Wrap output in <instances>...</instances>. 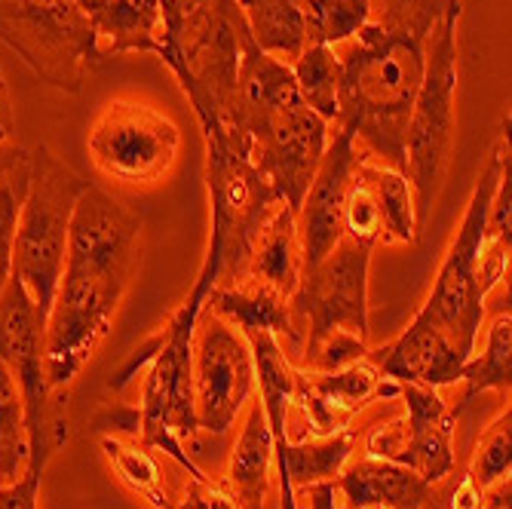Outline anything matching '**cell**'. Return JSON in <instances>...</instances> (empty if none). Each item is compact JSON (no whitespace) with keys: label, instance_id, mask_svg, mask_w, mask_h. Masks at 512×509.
Segmentation results:
<instances>
[{"label":"cell","instance_id":"cell-5","mask_svg":"<svg viewBox=\"0 0 512 509\" xmlns=\"http://www.w3.org/2000/svg\"><path fill=\"white\" fill-rule=\"evenodd\" d=\"M92 181L62 163L50 148L31 151V175H28V194L16 224V243H13V273L31 295L40 319L53 307L65 252L71 218Z\"/></svg>","mask_w":512,"mask_h":509},{"label":"cell","instance_id":"cell-31","mask_svg":"<svg viewBox=\"0 0 512 509\" xmlns=\"http://www.w3.org/2000/svg\"><path fill=\"white\" fill-rule=\"evenodd\" d=\"M28 464V427L25 402L16 378L0 359V485L22 476Z\"/></svg>","mask_w":512,"mask_h":509},{"label":"cell","instance_id":"cell-13","mask_svg":"<svg viewBox=\"0 0 512 509\" xmlns=\"http://www.w3.org/2000/svg\"><path fill=\"white\" fill-rule=\"evenodd\" d=\"M255 390V359L246 335L203 307L194 329V411L197 427L224 436Z\"/></svg>","mask_w":512,"mask_h":509},{"label":"cell","instance_id":"cell-8","mask_svg":"<svg viewBox=\"0 0 512 509\" xmlns=\"http://www.w3.org/2000/svg\"><path fill=\"white\" fill-rule=\"evenodd\" d=\"M206 181L212 227L200 280L209 286L243 280L261 227L283 200L246 157L230 154L212 142H206Z\"/></svg>","mask_w":512,"mask_h":509},{"label":"cell","instance_id":"cell-15","mask_svg":"<svg viewBox=\"0 0 512 509\" xmlns=\"http://www.w3.org/2000/svg\"><path fill=\"white\" fill-rule=\"evenodd\" d=\"M359 154L362 148L347 129H338L332 142L325 145L316 178L295 215L304 267L319 264L344 237V200Z\"/></svg>","mask_w":512,"mask_h":509},{"label":"cell","instance_id":"cell-29","mask_svg":"<svg viewBox=\"0 0 512 509\" xmlns=\"http://www.w3.org/2000/svg\"><path fill=\"white\" fill-rule=\"evenodd\" d=\"M460 381H467V399L482 390H509L512 384V316L509 307L500 310L488 329L485 353L470 356L463 365Z\"/></svg>","mask_w":512,"mask_h":509},{"label":"cell","instance_id":"cell-41","mask_svg":"<svg viewBox=\"0 0 512 509\" xmlns=\"http://www.w3.org/2000/svg\"><path fill=\"white\" fill-rule=\"evenodd\" d=\"M485 509H512V482L500 479L485 491Z\"/></svg>","mask_w":512,"mask_h":509},{"label":"cell","instance_id":"cell-27","mask_svg":"<svg viewBox=\"0 0 512 509\" xmlns=\"http://www.w3.org/2000/svg\"><path fill=\"white\" fill-rule=\"evenodd\" d=\"M368 181L378 200L381 212V243H405L411 246L417 240V209H414V191L405 178V172H396L375 157H368Z\"/></svg>","mask_w":512,"mask_h":509},{"label":"cell","instance_id":"cell-18","mask_svg":"<svg viewBox=\"0 0 512 509\" xmlns=\"http://www.w3.org/2000/svg\"><path fill=\"white\" fill-rule=\"evenodd\" d=\"M89 16L99 40H108L105 59L123 53H154L163 50V19L160 0H77Z\"/></svg>","mask_w":512,"mask_h":509},{"label":"cell","instance_id":"cell-7","mask_svg":"<svg viewBox=\"0 0 512 509\" xmlns=\"http://www.w3.org/2000/svg\"><path fill=\"white\" fill-rule=\"evenodd\" d=\"M457 19L460 0H448L430 40L427 71L417 89L405 132V178L414 191L417 227L433 212L454 151V92H457Z\"/></svg>","mask_w":512,"mask_h":509},{"label":"cell","instance_id":"cell-36","mask_svg":"<svg viewBox=\"0 0 512 509\" xmlns=\"http://www.w3.org/2000/svg\"><path fill=\"white\" fill-rule=\"evenodd\" d=\"M175 509H243V506L224 482H212L209 476H191V485Z\"/></svg>","mask_w":512,"mask_h":509},{"label":"cell","instance_id":"cell-9","mask_svg":"<svg viewBox=\"0 0 512 509\" xmlns=\"http://www.w3.org/2000/svg\"><path fill=\"white\" fill-rule=\"evenodd\" d=\"M0 40L50 86L77 92L105 62L102 40L77 0H0Z\"/></svg>","mask_w":512,"mask_h":509},{"label":"cell","instance_id":"cell-6","mask_svg":"<svg viewBox=\"0 0 512 509\" xmlns=\"http://www.w3.org/2000/svg\"><path fill=\"white\" fill-rule=\"evenodd\" d=\"M509 160L512 157H509V120H506L503 132L497 135V142L476 178L473 197L439 264L433 289L424 307L414 316L417 322L442 332L467 359L476 353V338L485 319V295L479 286V258L485 249V215H488L491 194L497 188V178Z\"/></svg>","mask_w":512,"mask_h":509},{"label":"cell","instance_id":"cell-12","mask_svg":"<svg viewBox=\"0 0 512 509\" xmlns=\"http://www.w3.org/2000/svg\"><path fill=\"white\" fill-rule=\"evenodd\" d=\"M178 148V126L142 102H108L89 129V154L96 166L132 188L163 181L178 160Z\"/></svg>","mask_w":512,"mask_h":509},{"label":"cell","instance_id":"cell-11","mask_svg":"<svg viewBox=\"0 0 512 509\" xmlns=\"http://www.w3.org/2000/svg\"><path fill=\"white\" fill-rule=\"evenodd\" d=\"M368 264L371 246L341 237V243L319 264L304 267L289 313L301 356L335 332L368 338Z\"/></svg>","mask_w":512,"mask_h":509},{"label":"cell","instance_id":"cell-10","mask_svg":"<svg viewBox=\"0 0 512 509\" xmlns=\"http://www.w3.org/2000/svg\"><path fill=\"white\" fill-rule=\"evenodd\" d=\"M43 326L31 295L10 276L0 292V359L10 368L25 402L28 427V464L46 470L53 454L68 442V414L62 390L46 381L43 362Z\"/></svg>","mask_w":512,"mask_h":509},{"label":"cell","instance_id":"cell-2","mask_svg":"<svg viewBox=\"0 0 512 509\" xmlns=\"http://www.w3.org/2000/svg\"><path fill=\"white\" fill-rule=\"evenodd\" d=\"M445 7L448 0H387L381 16L368 19L338 56L335 123L368 157L396 172H405V132Z\"/></svg>","mask_w":512,"mask_h":509},{"label":"cell","instance_id":"cell-3","mask_svg":"<svg viewBox=\"0 0 512 509\" xmlns=\"http://www.w3.org/2000/svg\"><path fill=\"white\" fill-rule=\"evenodd\" d=\"M163 65L178 77L203 138L221 135L234 111L243 46L252 37L237 0H160Z\"/></svg>","mask_w":512,"mask_h":509},{"label":"cell","instance_id":"cell-35","mask_svg":"<svg viewBox=\"0 0 512 509\" xmlns=\"http://www.w3.org/2000/svg\"><path fill=\"white\" fill-rule=\"evenodd\" d=\"M365 356H368L365 338L350 335V332H335L319 347H313L307 356H301V368L304 372H341V368H347Z\"/></svg>","mask_w":512,"mask_h":509},{"label":"cell","instance_id":"cell-38","mask_svg":"<svg viewBox=\"0 0 512 509\" xmlns=\"http://www.w3.org/2000/svg\"><path fill=\"white\" fill-rule=\"evenodd\" d=\"M451 509H485V491L467 473L451 494Z\"/></svg>","mask_w":512,"mask_h":509},{"label":"cell","instance_id":"cell-16","mask_svg":"<svg viewBox=\"0 0 512 509\" xmlns=\"http://www.w3.org/2000/svg\"><path fill=\"white\" fill-rule=\"evenodd\" d=\"M399 396V384L384 378L368 356L341 372H304L298 368L295 405L304 411L310 436H332L350 430V421L375 399Z\"/></svg>","mask_w":512,"mask_h":509},{"label":"cell","instance_id":"cell-22","mask_svg":"<svg viewBox=\"0 0 512 509\" xmlns=\"http://www.w3.org/2000/svg\"><path fill=\"white\" fill-rule=\"evenodd\" d=\"M353 445H356L353 430H341L332 436L292 439L276 454L279 479H283V509H298L295 488L316 485V482H335L341 470L347 467Z\"/></svg>","mask_w":512,"mask_h":509},{"label":"cell","instance_id":"cell-37","mask_svg":"<svg viewBox=\"0 0 512 509\" xmlns=\"http://www.w3.org/2000/svg\"><path fill=\"white\" fill-rule=\"evenodd\" d=\"M40 479L43 470L25 464L19 479L0 485V509H40Z\"/></svg>","mask_w":512,"mask_h":509},{"label":"cell","instance_id":"cell-4","mask_svg":"<svg viewBox=\"0 0 512 509\" xmlns=\"http://www.w3.org/2000/svg\"><path fill=\"white\" fill-rule=\"evenodd\" d=\"M209 289L212 286L197 276L191 295L181 301L166 326L145 347H138L111 378V390L120 393L148 365L142 408H138V439L169 454L191 476H206L188 451V442L194 445L200 433L194 411V329Z\"/></svg>","mask_w":512,"mask_h":509},{"label":"cell","instance_id":"cell-23","mask_svg":"<svg viewBox=\"0 0 512 509\" xmlns=\"http://www.w3.org/2000/svg\"><path fill=\"white\" fill-rule=\"evenodd\" d=\"M301 243H298V224H295V212L279 203L255 240L246 276L249 280H258L264 286H270L273 292H279L283 298H289L301 280Z\"/></svg>","mask_w":512,"mask_h":509},{"label":"cell","instance_id":"cell-30","mask_svg":"<svg viewBox=\"0 0 512 509\" xmlns=\"http://www.w3.org/2000/svg\"><path fill=\"white\" fill-rule=\"evenodd\" d=\"M375 0H304V40L322 43V46H338L353 40L365 22L371 19V7Z\"/></svg>","mask_w":512,"mask_h":509},{"label":"cell","instance_id":"cell-33","mask_svg":"<svg viewBox=\"0 0 512 509\" xmlns=\"http://www.w3.org/2000/svg\"><path fill=\"white\" fill-rule=\"evenodd\" d=\"M365 163H368V154L362 151L350 178L347 200H344V237L375 249L381 243V212H378L375 191H371Z\"/></svg>","mask_w":512,"mask_h":509},{"label":"cell","instance_id":"cell-20","mask_svg":"<svg viewBox=\"0 0 512 509\" xmlns=\"http://www.w3.org/2000/svg\"><path fill=\"white\" fill-rule=\"evenodd\" d=\"M206 310L227 319L243 335L270 332V335H286L295 344L289 298H283L258 280H249V276L230 283H215L206 295Z\"/></svg>","mask_w":512,"mask_h":509},{"label":"cell","instance_id":"cell-39","mask_svg":"<svg viewBox=\"0 0 512 509\" xmlns=\"http://www.w3.org/2000/svg\"><path fill=\"white\" fill-rule=\"evenodd\" d=\"M310 509H338L335 503V494H338V485L335 482H316V485H304L301 488Z\"/></svg>","mask_w":512,"mask_h":509},{"label":"cell","instance_id":"cell-34","mask_svg":"<svg viewBox=\"0 0 512 509\" xmlns=\"http://www.w3.org/2000/svg\"><path fill=\"white\" fill-rule=\"evenodd\" d=\"M28 175H31V151L19 169L0 178V292H4L13 273V243H16L19 212L28 194Z\"/></svg>","mask_w":512,"mask_h":509},{"label":"cell","instance_id":"cell-25","mask_svg":"<svg viewBox=\"0 0 512 509\" xmlns=\"http://www.w3.org/2000/svg\"><path fill=\"white\" fill-rule=\"evenodd\" d=\"M237 4L261 53L286 65L301 56L307 46L301 13L304 0H237Z\"/></svg>","mask_w":512,"mask_h":509},{"label":"cell","instance_id":"cell-1","mask_svg":"<svg viewBox=\"0 0 512 509\" xmlns=\"http://www.w3.org/2000/svg\"><path fill=\"white\" fill-rule=\"evenodd\" d=\"M138 240L142 218L89 184L71 218L62 280L43 326V362L53 390H65L108 338L138 267Z\"/></svg>","mask_w":512,"mask_h":509},{"label":"cell","instance_id":"cell-26","mask_svg":"<svg viewBox=\"0 0 512 509\" xmlns=\"http://www.w3.org/2000/svg\"><path fill=\"white\" fill-rule=\"evenodd\" d=\"M99 448L108 460L111 473L145 503H151L154 509H175V500L166 491L163 482V467L154 454V448H148L142 439L132 436H117V433H102Z\"/></svg>","mask_w":512,"mask_h":509},{"label":"cell","instance_id":"cell-17","mask_svg":"<svg viewBox=\"0 0 512 509\" xmlns=\"http://www.w3.org/2000/svg\"><path fill=\"white\" fill-rule=\"evenodd\" d=\"M368 359L381 368L384 378L396 384H424L436 390L457 384L463 365L470 362L442 332L417 319L408 322V329L393 344L368 350Z\"/></svg>","mask_w":512,"mask_h":509},{"label":"cell","instance_id":"cell-32","mask_svg":"<svg viewBox=\"0 0 512 509\" xmlns=\"http://www.w3.org/2000/svg\"><path fill=\"white\" fill-rule=\"evenodd\" d=\"M509 470H512V411L506 405L479 436L470 476L482 491H488L500 479H509Z\"/></svg>","mask_w":512,"mask_h":509},{"label":"cell","instance_id":"cell-24","mask_svg":"<svg viewBox=\"0 0 512 509\" xmlns=\"http://www.w3.org/2000/svg\"><path fill=\"white\" fill-rule=\"evenodd\" d=\"M276 460L273 433L267 427L264 408L255 399L246 411L243 433L227 460V488L234 491L243 509H264V497L270 491V467Z\"/></svg>","mask_w":512,"mask_h":509},{"label":"cell","instance_id":"cell-40","mask_svg":"<svg viewBox=\"0 0 512 509\" xmlns=\"http://www.w3.org/2000/svg\"><path fill=\"white\" fill-rule=\"evenodd\" d=\"M10 135H13V114H10V96H7L4 71H0V148L10 145Z\"/></svg>","mask_w":512,"mask_h":509},{"label":"cell","instance_id":"cell-28","mask_svg":"<svg viewBox=\"0 0 512 509\" xmlns=\"http://www.w3.org/2000/svg\"><path fill=\"white\" fill-rule=\"evenodd\" d=\"M298 83L304 105L325 123L338 120V86H341V59L332 46L310 43L289 65Z\"/></svg>","mask_w":512,"mask_h":509},{"label":"cell","instance_id":"cell-19","mask_svg":"<svg viewBox=\"0 0 512 509\" xmlns=\"http://www.w3.org/2000/svg\"><path fill=\"white\" fill-rule=\"evenodd\" d=\"M335 485L344 491L350 509H421L433 488L408 467L378 457L344 467Z\"/></svg>","mask_w":512,"mask_h":509},{"label":"cell","instance_id":"cell-21","mask_svg":"<svg viewBox=\"0 0 512 509\" xmlns=\"http://www.w3.org/2000/svg\"><path fill=\"white\" fill-rule=\"evenodd\" d=\"M255 359V384H258V402L264 408L267 427L273 433L276 454L289 445V408L295 405V387H298V368L283 353V344L270 332H249L246 335Z\"/></svg>","mask_w":512,"mask_h":509},{"label":"cell","instance_id":"cell-14","mask_svg":"<svg viewBox=\"0 0 512 509\" xmlns=\"http://www.w3.org/2000/svg\"><path fill=\"white\" fill-rule=\"evenodd\" d=\"M405 414L368 433V457L408 467L427 485L442 482L454 467L457 411L448 408L436 387L399 384Z\"/></svg>","mask_w":512,"mask_h":509}]
</instances>
